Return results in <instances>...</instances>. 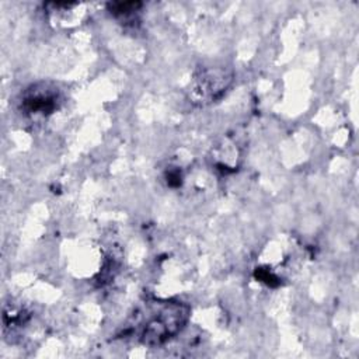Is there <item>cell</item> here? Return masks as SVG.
I'll list each match as a JSON object with an SVG mask.
<instances>
[{"mask_svg":"<svg viewBox=\"0 0 359 359\" xmlns=\"http://www.w3.org/2000/svg\"><path fill=\"white\" fill-rule=\"evenodd\" d=\"M234 72L224 65H208L198 67L189 81L188 101L198 108L217 102L231 87Z\"/></svg>","mask_w":359,"mask_h":359,"instance_id":"2","label":"cell"},{"mask_svg":"<svg viewBox=\"0 0 359 359\" xmlns=\"http://www.w3.org/2000/svg\"><path fill=\"white\" fill-rule=\"evenodd\" d=\"M254 276L257 280H259L271 287H276L280 283V279L268 268H257L254 272Z\"/></svg>","mask_w":359,"mask_h":359,"instance_id":"5","label":"cell"},{"mask_svg":"<svg viewBox=\"0 0 359 359\" xmlns=\"http://www.w3.org/2000/svg\"><path fill=\"white\" fill-rule=\"evenodd\" d=\"M62 90L52 81L29 84L20 97V111L28 118H46L62 104Z\"/></svg>","mask_w":359,"mask_h":359,"instance_id":"3","label":"cell"},{"mask_svg":"<svg viewBox=\"0 0 359 359\" xmlns=\"http://www.w3.org/2000/svg\"><path fill=\"white\" fill-rule=\"evenodd\" d=\"M142 6L140 1H114L108 3L107 8L122 24H133L137 21V14L140 13Z\"/></svg>","mask_w":359,"mask_h":359,"instance_id":"4","label":"cell"},{"mask_svg":"<svg viewBox=\"0 0 359 359\" xmlns=\"http://www.w3.org/2000/svg\"><path fill=\"white\" fill-rule=\"evenodd\" d=\"M191 307L172 299H147L130 316L123 335H135L146 346H161L188 324Z\"/></svg>","mask_w":359,"mask_h":359,"instance_id":"1","label":"cell"},{"mask_svg":"<svg viewBox=\"0 0 359 359\" xmlns=\"http://www.w3.org/2000/svg\"><path fill=\"white\" fill-rule=\"evenodd\" d=\"M165 180H167V185L171 188H178L182 184V175L181 171L177 168H171L165 172Z\"/></svg>","mask_w":359,"mask_h":359,"instance_id":"6","label":"cell"}]
</instances>
